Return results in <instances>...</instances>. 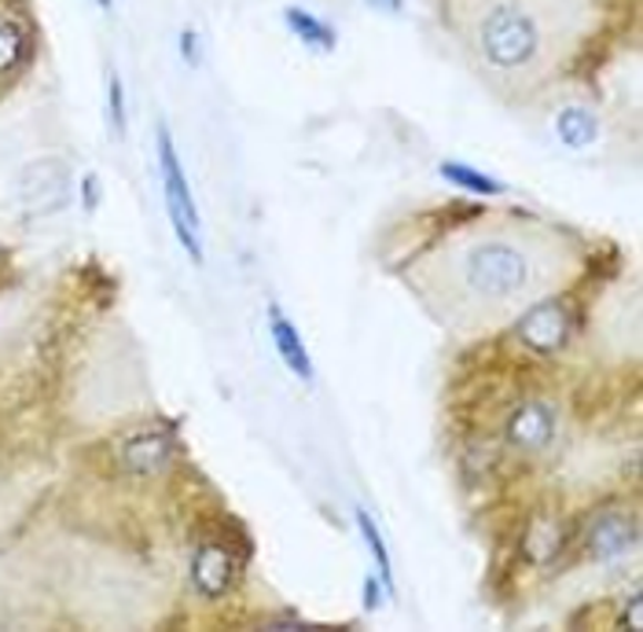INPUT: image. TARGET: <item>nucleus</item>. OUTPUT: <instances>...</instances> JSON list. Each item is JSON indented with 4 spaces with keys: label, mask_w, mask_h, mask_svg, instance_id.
Segmentation results:
<instances>
[{
    "label": "nucleus",
    "mask_w": 643,
    "mask_h": 632,
    "mask_svg": "<svg viewBox=\"0 0 643 632\" xmlns=\"http://www.w3.org/2000/svg\"><path fill=\"white\" fill-rule=\"evenodd\" d=\"M354 519H357V530H360V537H365V544H368L371 559H376L382 592H386V595H394V563H390V548H386V541H382L379 522L371 519V514H368L365 508H354Z\"/></svg>",
    "instance_id": "nucleus-11"
},
{
    "label": "nucleus",
    "mask_w": 643,
    "mask_h": 632,
    "mask_svg": "<svg viewBox=\"0 0 643 632\" xmlns=\"http://www.w3.org/2000/svg\"><path fill=\"white\" fill-rule=\"evenodd\" d=\"M379 592H382L379 578H368L365 581V611H376V606H379Z\"/></svg>",
    "instance_id": "nucleus-20"
},
{
    "label": "nucleus",
    "mask_w": 643,
    "mask_h": 632,
    "mask_svg": "<svg viewBox=\"0 0 643 632\" xmlns=\"http://www.w3.org/2000/svg\"><path fill=\"white\" fill-rule=\"evenodd\" d=\"M371 4H379V8H390V11H401V8H405V0H371Z\"/></svg>",
    "instance_id": "nucleus-22"
},
{
    "label": "nucleus",
    "mask_w": 643,
    "mask_h": 632,
    "mask_svg": "<svg viewBox=\"0 0 643 632\" xmlns=\"http://www.w3.org/2000/svg\"><path fill=\"white\" fill-rule=\"evenodd\" d=\"M636 544V522L629 519L622 511H611V514H600L589 533H584V548L595 563H614V559H625L633 552Z\"/></svg>",
    "instance_id": "nucleus-9"
},
{
    "label": "nucleus",
    "mask_w": 643,
    "mask_h": 632,
    "mask_svg": "<svg viewBox=\"0 0 643 632\" xmlns=\"http://www.w3.org/2000/svg\"><path fill=\"white\" fill-rule=\"evenodd\" d=\"M96 4H100L103 11H111V4H114V0H96Z\"/></svg>",
    "instance_id": "nucleus-23"
},
{
    "label": "nucleus",
    "mask_w": 643,
    "mask_h": 632,
    "mask_svg": "<svg viewBox=\"0 0 643 632\" xmlns=\"http://www.w3.org/2000/svg\"><path fill=\"white\" fill-rule=\"evenodd\" d=\"M81 203H85L89 214L100 206V177L96 173H85V181H81Z\"/></svg>",
    "instance_id": "nucleus-18"
},
{
    "label": "nucleus",
    "mask_w": 643,
    "mask_h": 632,
    "mask_svg": "<svg viewBox=\"0 0 643 632\" xmlns=\"http://www.w3.org/2000/svg\"><path fill=\"white\" fill-rule=\"evenodd\" d=\"M625 629H629V632H636V629H640V595H633V600H629V611H625Z\"/></svg>",
    "instance_id": "nucleus-21"
},
{
    "label": "nucleus",
    "mask_w": 643,
    "mask_h": 632,
    "mask_svg": "<svg viewBox=\"0 0 643 632\" xmlns=\"http://www.w3.org/2000/svg\"><path fill=\"white\" fill-rule=\"evenodd\" d=\"M284 22L290 27V33H295L298 41H306L309 49H317V52H335V30L327 27V22H320L317 16H309L306 8H284Z\"/></svg>",
    "instance_id": "nucleus-12"
},
{
    "label": "nucleus",
    "mask_w": 643,
    "mask_h": 632,
    "mask_svg": "<svg viewBox=\"0 0 643 632\" xmlns=\"http://www.w3.org/2000/svg\"><path fill=\"white\" fill-rule=\"evenodd\" d=\"M533 284V262L519 243L511 239H482L471 243L460 257V287L463 295L486 306H504L525 295Z\"/></svg>",
    "instance_id": "nucleus-2"
},
{
    "label": "nucleus",
    "mask_w": 643,
    "mask_h": 632,
    "mask_svg": "<svg viewBox=\"0 0 643 632\" xmlns=\"http://www.w3.org/2000/svg\"><path fill=\"white\" fill-rule=\"evenodd\" d=\"M438 173L446 181L460 184V188L474 192V195H500V192H504V184H500L497 177H489V173L474 170V166H463V162H441Z\"/></svg>",
    "instance_id": "nucleus-15"
},
{
    "label": "nucleus",
    "mask_w": 643,
    "mask_h": 632,
    "mask_svg": "<svg viewBox=\"0 0 643 632\" xmlns=\"http://www.w3.org/2000/svg\"><path fill=\"white\" fill-rule=\"evenodd\" d=\"M514 335L537 357H555L559 349H567L570 335H574V313H570L563 298H541L522 313V320L514 324Z\"/></svg>",
    "instance_id": "nucleus-5"
},
{
    "label": "nucleus",
    "mask_w": 643,
    "mask_h": 632,
    "mask_svg": "<svg viewBox=\"0 0 643 632\" xmlns=\"http://www.w3.org/2000/svg\"><path fill=\"white\" fill-rule=\"evenodd\" d=\"M236 578H239V559L232 555V548L217 544V541H206L195 548L192 555V584L198 595L206 600H221L236 589Z\"/></svg>",
    "instance_id": "nucleus-6"
},
{
    "label": "nucleus",
    "mask_w": 643,
    "mask_h": 632,
    "mask_svg": "<svg viewBox=\"0 0 643 632\" xmlns=\"http://www.w3.org/2000/svg\"><path fill=\"white\" fill-rule=\"evenodd\" d=\"M30 60V38L19 22L0 19V78L16 74V70Z\"/></svg>",
    "instance_id": "nucleus-14"
},
{
    "label": "nucleus",
    "mask_w": 643,
    "mask_h": 632,
    "mask_svg": "<svg viewBox=\"0 0 643 632\" xmlns=\"http://www.w3.org/2000/svg\"><path fill=\"white\" fill-rule=\"evenodd\" d=\"M119 460L129 475H159L177 460V435L173 430H144L122 441Z\"/></svg>",
    "instance_id": "nucleus-8"
},
{
    "label": "nucleus",
    "mask_w": 643,
    "mask_h": 632,
    "mask_svg": "<svg viewBox=\"0 0 643 632\" xmlns=\"http://www.w3.org/2000/svg\"><path fill=\"white\" fill-rule=\"evenodd\" d=\"M159 140V173H162V195H166V214L173 225V236L184 247V254L198 265L203 262V217H198L192 184L184 177V162L177 155V144H173V133L166 125L155 129Z\"/></svg>",
    "instance_id": "nucleus-3"
},
{
    "label": "nucleus",
    "mask_w": 643,
    "mask_h": 632,
    "mask_svg": "<svg viewBox=\"0 0 643 632\" xmlns=\"http://www.w3.org/2000/svg\"><path fill=\"white\" fill-rule=\"evenodd\" d=\"M268 335H273V346H276V354L279 360L295 371V376L302 383H313L317 379V368H313V357H309V346H306V338H302V332L295 327V320L279 309V302H268Z\"/></svg>",
    "instance_id": "nucleus-10"
},
{
    "label": "nucleus",
    "mask_w": 643,
    "mask_h": 632,
    "mask_svg": "<svg viewBox=\"0 0 643 632\" xmlns=\"http://www.w3.org/2000/svg\"><path fill=\"white\" fill-rule=\"evenodd\" d=\"M181 52H184V60H188L192 67L198 63V41H195V30H184V33H181Z\"/></svg>",
    "instance_id": "nucleus-19"
},
{
    "label": "nucleus",
    "mask_w": 643,
    "mask_h": 632,
    "mask_svg": "<svg viewBox=\"0 0 643 632\" xmlns=\"http://www.w3.org/2000/svg\"><path fill=\"white\" fill-rule=\"evenodd\" d=\"M555 136L574 151L589 147L595 140V114L584 108H563L555 114Z\"/></svg>",
    "instance_id": "nucleus-13"
},
{
    "label": "nucleus",
    "mask_w": 643,
    "mask_h": 632,
    "mask_svg": "<svg viewBox=\"0 0 643 632\" xmlns=\"http://www.w3.org/2000/svg\"><path fill=\"white\" fill-rule=\"evenodd\" d=\"M108 119H111V133L114 136H125V89H122V78L108 74Z\"/></svg>",
    "instance_id": "nucleus-16"
},
{
    "label": "nucleus",
    "mask_w": 643,
    "mask_h": 632,
    "mask_svg": "<svg viewBox=\"0 0 643 632\" xmlns=\"http://www.w3.org/2000/svg\"><path fill=\"white\" fill-rule=\"evenodd\" d=\"M559 541H563L559 530H530V537H525V555H530L533 563H548V559H555Z\"/></svg>",
    "instance_id": "nucleus-17"
},
{
    "label": "nucleus",
    "mask_w": 643,
    "mask_h": 632,
    "mask_svg": "<svg viewBox=\"0 0 643 632\" xmlns=\"http://www.w3.org/2000/svg\"><path fill=\"white\" fill-rule=\"evenodd\" d=\"M70 198V170L63 159H38L16 177V203L27 217H44Z\"/></svg>",
    "instance_id": "nucleus-4"
},
{
    "label": "nucleus",
    "mask_w": 643,
    "mask_h": 632,
    "mask_svg": "<svg viewBox=\"0 0 643 632\" xmlns=\"http://www.w3.org/2000/svg\"><path fill=\"white\" fill-rule=\"evenodd\" d=\"M478 55L497 74H522L544 52V22L525 0H489L474 22Z\"/></svg>",
    "instance_id": "nucleus-1"
},
{
    "label": "nucleus",
    "mask_w": 643,
    "mask_h": 632,
    "mask_svg": "<svg viewBox=\"0 0 643 632\" xmlns=\"http://www.w3.org/2000/svg\"><path fill=\"white\" fill-rule=\"evenodd\" d=\"M555 427H559V416H555L552 405H548V401H522L508 416L504 438H508L511 449L541 452V449H548V445H552Z\"/></svg>",
    "instance_id": "nucleus-7"
}]
</instances>
